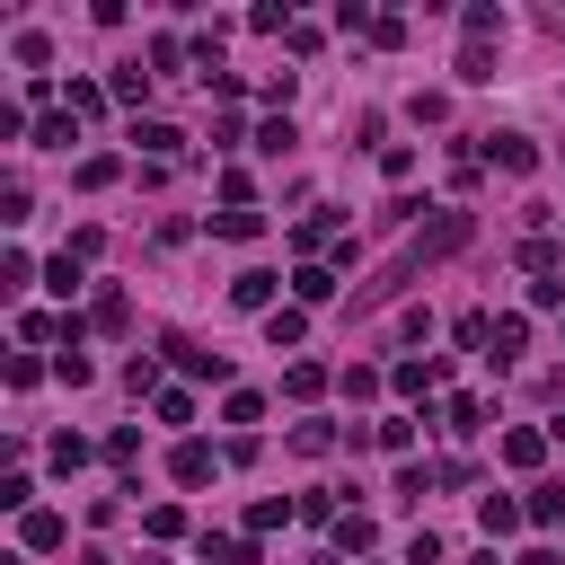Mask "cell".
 <instances>
[{"label": "cell", "mask_w": 565, "mask_h": 565, "mask_svg": "<svg viewBox=\"0 0 565 565\" xmlns=\"http://www.w3.org/2000/svg\"><path fill=\"white\" fill-rule=\"evenodd\" d=\"M477 160H486V168H504V177H530V168H539V141H530V133H486V141H477Z\"/></svg>", "instance_id": "1"}, {"label": "cell", "mask_w": 565, "mask_h": 565, "mask_svg": "<svg viewBox=\"0 0 565 565\" xmlns=\"http://www.w3.org/2000/svg\"><path fill=\"white\" fill-rule=\"evenodd\" d=\"M522 522H530V504H513V494H486V504H477V530H486V548H494V539H513Z\"/></svg>", "instance_id": "2"}, {"label": "cell", "mask_w": 565, "mask_h": 565, "mask_svg": "<svg viewBox=\"0 0 565 565\" xmlns=\"http://www.w3.org/2000/svg\"><path fill=\"white\" fill-rule=\"evenodd\" d=\"M451 248H468V212H434L415 239V256H451Z\"/></svg>", "instance_id": "3"}, {"label": "cell", "mask_w": 565, "mask_h": 565, "mask_svg": "<svg viewBox=\"0 0 565 565\" xmlns=\"http://www.w3.org/2000/svg\"><path fill=\"white\" fill-rule=\"evenodd\" d=\"M212 468H222V460H212V442H177V451H168V477H177V486H212Z\"/></svg>", "instance_id": "4"}, {"label": "cell", "mask_w": 565, "mask_h": 565, "mask_svg": "<svg viewBox=\"0 0 565 565\" xmlns=\"http://www.w3.org/2000/svg\"><path fill=\"white\" fill-rule=\"evenodd\" d=\"M62 539H71V522H62V513H45V504L18 522V548H27V556H45V548H62Z\"/></svg>", "instance_id": "5"}, {"label": "cell", "mask_w": 565, "mask_h": 565, "mask_svg": "<svg viewBox=\"0 0 565 565\" xmlns=\"http://www.w3.org/2000/svg\"><path fill=\"white\" fill-rule=\"evenodd\" d=\"M230 310H256V318H274V274H230Z\"/></svg>", "instance_id": "6"}, {"label": "cell", "mask_w": 565, "mask_h": 565, "mask_svg": "<svg viewBox=\"0 0 565 565\" xmlns=\"http://www.w3.org/2000/svg\"><path fill=\"white\" fill-rule=\"evenodd\" d=\"M256 230H265L256 203H222V212H212V239H256Z\"/></svg>", "instance_id": "7"}, {"label": "cell", "mask_w": 565, "mask_h": 565, "mask_svg": "<svg viewBox=\"0 0 565 565\" xmlns=\"http://www.w3.org/2000/svg\"><path fill=\"white\" fill-rule=\"evenodd\" d=\"M548 460V434H530V424H513L504 434V468H539Z\"/></svg>", "instance_id": "8"}, {"label": "cell", "mask_w": 565, "mask_h": 565, "mask_svg": "<svg viewBox=\"0 0 565 565\" xmlns=\"http://www.w3.org/2000/svg\"><path fill=\"white\" fill-rule=\"evenodd\" d=\"M177 141H186V133L160 124V115H151V124H133V151H151V160H177Z\"/></svg>", "instance_id": "9"}, {"label": "cell", "mask_w": 565, "mask_h": 565, "mask_svg": "<svg viewBox=\"0 0 565 565\" xmlns=\"http://www.w3.org/2000/svg\"><path fill=\"white\" fill-rule=\"evenodd\" d=\"M80 274H89V256H71V248H62V256L45 265V292H53V301H71V292H80Z\"/></svg>", "instance_id": "10"}, {"label": "cell", "mask_w": 565, "mask_h": 565, "mask_svg": "<svg viewBox=\"0 0 565 565\" xmlns=\"http://www.w3.org/2000/svg\"><path fill=\"white\" fill-rule=\"evenodd\" d=\"M434 380H442V363H398V372H389L398 398H434Z\"/></svg>", "instance_id": "11"}, {"label": "cell", "mask_w": 565, "mask_h": 565, "mask_svg": "<svg viewBox=\"0 0 565 565\" xmlns=\"http://www.w3.org/2000/svg\"><path fill=\"white\" fill-rule=\"evenodd\" d=\"M292 292H301V310H318V301H336V274H327V265H301Z\"/></svg>", "instance_id": "12"}, {"label": "cell", "mask_w": 565, "mask_h": 565, "mask_svg": "<svg viewBox=\"0 0 565 565\" xmlns=\"http://www.w3.org/2000/svg\"><path fill=\"white\" fill-rule=\"evenodd\" d=\"M282 522H292L282 494H256V504H248V539H265V530H282Z\"/></svg>", "instance_id": "13"}, {"label": "cell", "mask_w": 565, "mask_h": 565, "mask_svg": "<svg viewBox=\"0 0 565 565\" xmlns=\"http://www.w3.org/2000/svg\"><path fill=\"white\" fill-rule=\"evenodd\" d=\"M442 424H451V434H477V424H486V398H468V389L442 398Z\"/></svg>", "instance_id": "14"}, {"label": "cell", "mask_w": 565, "mask_h": 565, "mask_svg": "<svg viewBox=\"0 0 565 565\" xmlns=\"http://www.w3.org/2000/svg\"><path fill=\"white\" fill-rule=\"evenodd\" d=\"M203 565H256V539H212L203 530Z\"/></svg>", "instance_id": "15"}, {"label": "cell", "mask_w": 565, "mask_h": 565, "mask_svg": "<svg viewBox=\"0 0 565 565\" xmlns=\"http://www.w3.org/2000/svg\"><path fill=\"white\" fill-rule=\"evenodd\" d=\"M292 141H301V133H292V115H265V124H256V151H265V160H282Z\"/></svg>", "instance_id": "16"}, {"label": "cell", "mask_w": 565, "mask_h": 565, "mask_svg": "<svg viewBox=\"0 0 565 565\" xmlns=\"http://www.w3.org/2000/svg\"><path fill=\"white\" fill-rule=\"evenodd\" d=\"M522 265H530V274H539V282H548V274H556V265H565V248H556V239H548V230H539V239H522Z\"/></svg>", "instance_id": "17"}, {"label": "cell", "mask_w": 565, "mask_h": 565, "mask_svg": "<svg viewBox=\"0 0 565 565\" xmlns=\"http://www.w3.org/2000/svg\"><path fill=\"white\" fill-rule=\"evenodd\" d=\"M301 336H310V318H301V310H274V318H265V344H282V353H292Z\"/></svg>", "instance_id": "18"}, {"label": "cell", "mask_w": 565, "mask_h": 565, "mask_svg": "<svg viewBox=\"0 0 565 565\" xmlns=\"http://www.w3.org/2000/svg\"><path fill=\"white\" fill-rule=\"evenodd\" d=\"M530 522H539V530H565V486H539V494H530Z\"/></svg>", "instance_id": "19"}, {"label": "cell", "mask_w": 565, "mask_h": 565, "mask_svg": "<svg viewBox=\"0 0 565 565\" xmlns=\"http://www.w3.org/2000/svg\"><path fill=\"white\" fill-rule=\"evenodd\" d=\"M168 353H177V363H186L194 380H230V363H222V353H194V344H168Z\"/></svg>", "instance_id": "20"}, {"label": "cell", "mask_w": 565, "mask_h": 565, "mask_svg": "<svg viewBox=\"0 0 565 565\" xmlns=\"http://www.w3.org/2000/svg\"><path fill=\"white\" fill-rule=\"evenodd\" d=\"M522 344H530V318H494V363H513Z\"/></svg>", "instance_id": "21"}, {"label": "cell", "mask_w": 565, "mask_h": 565, "mask_svg": "<svg viewBox=\"0 0 565 565\" xmlns=\"http://www.w3.org/2000/svg\"><path fill=\"white\" fill-rule=\"evenodd\" d=\"M372 539H380L372 513H344V522H336V548H372Z\"/></svg>", "instance_id": "22"}, {"label": "cell", "mask_w": 565, "mask_h": 565, "mask_svg": "<svg viewBox=\"0 0 565 565\" xmlns=\"http://www.w3.org/2000/svg\"><path fill=\"white\" fill-rule=\"evenodd\" d=\"M53 380H71V389H89V353H80V344H62V353H53Z\"/></svg>", "instance_id": "23"}, {"label": "cell", "mask_w": 565, "mask_h": 565, "mask_svg": "<svg viewBox=\"0 0 565 565\" xmlns=\"http://www.w3.org/2000/svg\"><path fill=\"white\" fill-rule=\"evenodd\" d=\"M282 389H292V398H318V389H327V372H318V363H292V372H282Z\"/></svg>", "instance_id": "24"}, {"label": "cell", "mask_w": 565, "mask_h": 565, "mask_svg": "<svg viewBox=\"0 0 565 565\" xmlns=\"http://www.w3.org/2000/svg\"><path fill=\"white\" fill-rule=\"evenodd\" d=\"M141 530H151V539H177V530H186V513H177V504H151V513H141Z\"/></svg>", "instance_id": "25"}, {"label": "cell", "mask_w": 565, "mask_h": 565, "mask_svg": "<svg viewBox=\"0 0 565 565\" xmlns=\"http://www.w3.org/2000/svg\"><path fill=\"white\" fill-rule=\"evenodd\" d=\"M151 80H160V71H115V98H124V106H141V98H151Z\"/></svg>", "instance_id": "26"}, {"label": "cell", "mask_w": 565, "mask_h": 565, "mask_svg": "<svg viewBox=\"0 0 565 565\" xmlns=\"http://www.w3.org/2000/svg\"><path fill=\"white\" fill-rule=\"evenodd\" d=\"M0 504H10V513H36V477H0Z\"/></svg>", "instance_id": "27"}, {"label": "cell", "mask_w": 565, "mask_h": 565, "mask_svg": "<svg viewBox=\"0 0 565 565\" xmlns=\"http://www.w3.org/2000/svg\"><path fill=\"white\" fill-rule=\"evenodd\" d=\"M344 398H380V372L372 363H344Z\"/></svg>", "instance_id": "28"}, {"label": "cell", "mask_w": 565, "mask_h": 565, "mask_svg": "<svg viewBox=\"0 0 565 565\" xmlns=\"http://www.w3.org/2000/svg\"><path fill=\"white\" fill-rule=\"evenodd\" d=\"M53 468H62V477H71V468H89V442H80V434H62V442H53Z\"/></svg>", "instance_id": "29"}, {"label": "cell", "mask_w": 565, "mask_h": 565, "mask_svg": "<svg viewBox=\"0 0 565 565\" xmlns=\"http://www.w3.org/2000/svg\"><path fill=\"white\" fill-rule=\"evenodd\" d=\"M460 27H468V45H486V36H504V10H468Z\"/></svg>", "instance_id": "30"}, {"label": "cell", "mask_w": 565, "mask_h": 565, "mask_svg": "<svg viewBox=\"0 0 565 565\" xmlns=\"http://www.w3.org/2000/svg\"><path fill=\"white\" fill-rule=\"evenodd\" d=\"M292 451H301V460H318V451H336V434H327V424H301V434H292Z\"/></svg>", "instance_id": "31"}, {"label": "cell", "mask_w": 565, "mask_h": 565, "mask_svg": "<svg viewBox=\"0 0 565 565\" xmlns=\"http://www.w3.org/2000/svg\"><path fill=\"white\" fill-rule=\"evenodd\" d=\"M115 177H124V168H115L106 151H98V160H80V186H89V194H98V186H115Z\"/></svg>", "instance_id": "32"}, {"label": "cell", "mask_w": 565, "mask_h": 565, "mask_svg": "<svg viewBox=\"0 0 565 565\" xmlns=\"http://www.w3.org/2000/svg\"><path fill=\"white\" fill-rule=\"evenodd\" d=\"M222 415H230V424H256V415H265V398H256V389H230V406H222Z\"/></svg>", "instance_id": "33"}, {"label": "cell", "mask_w": 565, "mask_h": 565, "mask_svg": "<svg viewBox=\"0 0 565 565\" xmlns=\"http://www.w3.org/2000/svg\"><path fill=\"white\" fill-rule=\"evenodd\" d=\"M513 565H556V548H530V556H513Z\"/></svg>", "instance_id": "34"}, {"label": "cell", "mask_w": 565, "mask_h": 565, "mask_svg": "<svg viewBox=\"0 0 565 565\" xmlns=\"http://www.w3.org/2000/svg\"><path fill=\"white\" fill-rule=\"evenodd\" d=\"M468 565H513V556H494V548H477V556H468Z\"/></svg>", "instance_id": "35"}, {"label": "cell", "mask_w": 565, "mask_h": 565, "mask_svg": "<svg viewBox=\"0 0 565 565\" xmlns=\"http://www.w3.org/2000/svg\"><path fill=\"white\" fill-rule=\"evenodd\" d=\"M80 565H115V556H106V548H89V556H80Z\"/></svg>", "instance_id": "36"}, {"label": "cell", "mask_w": 565, "mask_h": 565, "mask_svg": "<svg viewBox=\"0 0 565 565\" xmlns=\"http://www.w3.org/2000/svg\"><path fill=\"white\" fill-rule=\"evenodd\" d=\"M310 565H336V556H310Z\"/></svg>", "instance_id": "37"}, {"label": "cell", "mask_w": 565, "mask_h": 565, "mask_svg": "<svg viewBox=\"0 0 565 565\" xmlns=\"http://www.w3.org/2000/svg\"><path fill=\"white\" fill-rule=\"evenodd\" d=\"M141 565H160V556H141Z\"/></svg>", "instance_id": "38"}]
</instances>
